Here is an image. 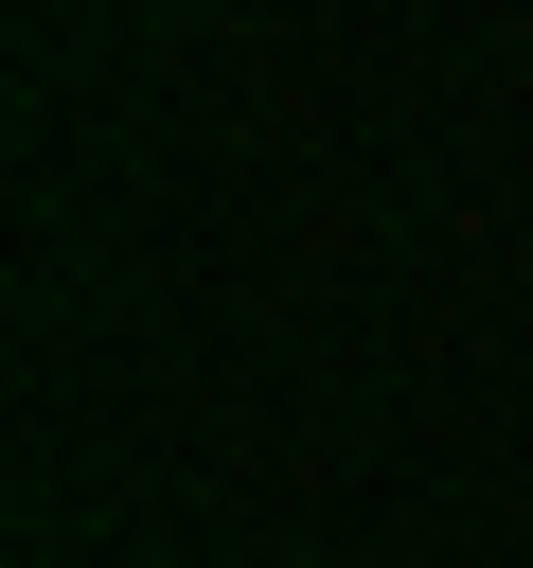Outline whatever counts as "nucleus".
<instances>
[]
</instances>
